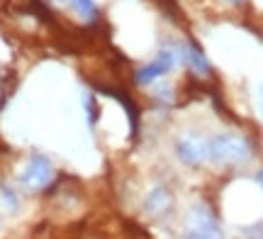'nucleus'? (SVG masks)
I'll use <instances>...</instances> for the list:
<instances>
[{
    "label": "nucleus",
    "instance_id": "f257e3e1",
    "mask_svg": "<svg viewBox=\"0 0 263 239\" xmlns=\"http://www.w3.org/2000/svg\"><path fill=\"white\" fill-rule=\"evenodd\" d=\"M256 156L254 139L236 130H224L207 137V163L217 169H241Z\"/></svg>",
    "mask_w": 263,
    "mask_h": 239
},
{
    "label": "nucleus",
    "instance_id": "f03ea898",
    "mask_svg": "<svg viewBox=\"0 0 263 239\" xmlns=\"http://www.w3.org/2000/svg\"><path fill=\"white\" fill-rule=\"evenodd\" d=\"M180 239H227L217 212L205 200L193 203L185 212V230Z\"/></svg>",
    "mask_w": 263,
    "mask_h": 239
},
{
    "label": "nucleus",
    "instance_id": "7ed1b4c3",
    "mask_svg": "<svg viewBox=\"0 0 263 239\" xmlns=\"http://www.w3.org/2000/svg\"><path fill=\"white\" fill-rule=\"evenodd\" d=\"M173 152L183 166L200 169L207 163V137L197 130H185L173 139Z\"/></svg>",
    "mask_w": 263,
    "mask_h": 239
},
{
    "label": "nucleus",
    "instance_id": "20e7f679",
    "mask_svg": "<svg viewBox=\"0 0 263 239\" xmlns=\"http://www.w3.org/2000/svg\"><path fill=\"white\" fill-rule=\"evenodd\" d=\"M54 163L49 156L44 154H32L25 163V169L20 171V183L22 188H27L29 193H39L44 191L47 186H51L54 181Z\"/></svg>",
    "mask_w": 263,
    "mask_h": 239
},
{
    "label": "nucleus",
    "instance_id": "39448f33",
    "mask_svg": "<svg viewBox=\"0 0 263 239\" xmlns=\"http://www.w3.org/2000/svg\"><path fill=\"white\" fill-rule=\"evenodd\" d=\"M171 210H173V191L168 186H163V183L151 186V191L146 193V198L141 203V212L146 217H151V220H161Z\"/></svg>",
    "mask_w": 263,
    "mask_h": 239
},
{
    "label": "nucleus",
    "instance_id": "423d86ee",
    "mask_svg": "<svg viewBox=\"0 0 263 239\" xmlns=\"http://www.w3.org/2000/svg\"><path fill=\"white\" fill-rule=\"evenodd\" d=\"M178 47H180V61H183V66H188L197 78L212 76V64H210L207 54L197 47L195 42H190V39H178Z\"/></svg>",
    "mask_w": 263,
    "mask_h": 239
},
{
    "label": "nucleus",
    "instance_id": "0eeeda50",
    "mask_svg": "<svg viewBox=\"0 0 263 239\" xmlns=\"http://www.w3.org/2000/svg\"><path fill=\"white\" fill-rule=\"evenodd\" d=\"M68 3H71L76 15L81 20H85V22H95V20L100 17V10H98L95 0H68Z\"/></svg>",
    "mask_w": 263,
    "mask_h": 239
},
{
    "label": "nucleus",
    "instance_id": "6e6552de",
    "mask_svg": "<svg viewBox=\"0 0 263 239\" xmlns=\"http://www.w3.org/2000/svg\"><path fill=\"white\" fill-rule=\"evenodd\" d=\"M151 88V96L156 98L159 103H173V88L168 86V83H163V81H156L154 86H149Z\"/></svg>",
    "mask_w": 263,
    "mask_h": 239
},
{
    "label": "nucleus",
    "instance_id": "1a4fd4ad",
    "mask_svg": "<svg viewBox=\"0 0 263 239\" xmlns=\"http://www.w3.org/2000/svg\"><path fill=\"white\" fill-rule=\"evenodd\" d=\"M0 195H3V203H5L8 208H17V205H20L17 195H15V193L10 191V188H3V191H0Z\"/></svg>",
    "mask_w": 263,
    "mask_h": 239
},
{
    "label": "nucleus",
    "instance_id": "9d476101",
    "mask_svg": "<svg viewBox=\"0 0 263 239\" xmlns=\"http://www.w3.org/2000/svg\"><path fill=\"white\" fill-rule=\"evenodd\" d=\"M256 105H258V115L263 117V83L256 88Z\"/></svg>",
    "mask_w": 263,
    "mask_h": 239
},
{
    "label": "nucleus",
    "instance_id": "9b49d317",
    "mask_svg": "<svg viewBox=\"0 0 263 239\" xmlns=\"http://www.w3.org/2000/svg\"><path fill=\"white\" fill-rule=\"evenodd\" d=\"M254 178H256V183H258V188H261V191H263V169H261V171H258V173H256Z\"/></svg>",
    "mask_w": 263,
    "mask_h": 239
},
{
    "label": "nucleus",
    "instance_id": "f8f14e48",
    "mask_svg": "<svg viewBox=\"0 0 263 239\" xmlns=\"http://www.w3.org/2000/svg\"><path fill=\"white\" fill-rule=\"evenodd\" d=\"M224 3H232V5H241L244 0H224Z\"/></svg>",
    "mask_w": 263,
    "mask_h": 239
}]
</instances>
